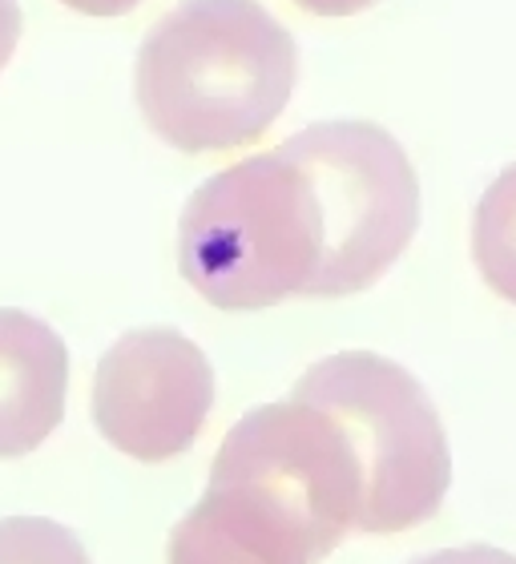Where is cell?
<instances>
[{"label":"cell","mask_w":516,"mask_h":564,"mask_svg":"<svg viewBox=\"0 0 516 564\" xmlns=\"http://www.w3.org/2000/svg\"><path fill=\"white\" fill-rule=\"evenodd\" d=\"M294 36L258 0H182L138 48L141 118L182 153L250 145L294 94Z\"/></svg>","instance_id":"obj_1"},{"label":"cell","mask_w":516,"mask_h":564,"mask_svg":"<svg viewBox=\"0 0 516 564\" xmlns=\"http://www.w3.org/2000/svg\"><path fill=\"white\" fill-rule=\"evenodd\" d=\"M178 262L190 286L223 311H258L291 294L315 299L327 235L315 186L282 141L190 194Z\"/></svg>","instance_id":"obj_2"},{"label":"cell","mask_w":516,"mask_h":564,"mask_svg":"<svg viewBox=\"0 0 516 564\" xmlns=\"http://www.w3.org/2000/svg\"><path fill=\"white\" fill-rule=\"evenodd\" d=\"M291 400L340 423L364 471L359 532H404L440 512L452 480L444 423L420 379L372 351L319 359Z\"/></svg>","instance_id":"obj_3"},{"label":"cell","mask_w":516,"mask_h":564,"mask_svg":"<svg viewBox=\"0 0 516 564\" xmlns=\"http://www.w3.org/2000/svg\"><path fill=\"white\" fill-rule=\"evenodd\" d=\"M282 150L315 186L327 262L315 299L355 294L384 279L420 223V182L408 153L376 121H319Z\"/></svg>","instance_id":"obj_4"},{"label":"cell","mask_w":516,"mask_h":564,"mask_svg":"<svg viewBox=\"0 0 516 564\" xmlns=\"http://www.w3.org/2000/svg\"><path fill=\"white\" fill-rule=\"evenodd\" d=\"M214 484H243L291 512L327 556L359 532L364 471L347 435L327 412L303 400L255 408L230 427L211 468Z\"/></svg>","instance_id":"obj_5"},{"label":"cell","mask_w":516,"mask_h":564,"mask_svg":"<svg viewBox=\"0 0 516 564\" xmlns=\"http://www.w3.org/2000/svg\"><path fill=\"white\" fill-rule=\"evenodd\" d=\"M214 408V367L170 327L129 330L97 364L94 423L129 459H174Z\"/></svg>","instance_id":"obj_6"},{"label":"cell","mask_w":516,"mask_h":564,"mask_svg":"<svg viewBox=\"0 0 516 564\" xmlns=\"http://www.w3.org/2000/svg\"><path fill=\"white\" fill-rule=\"evenodd\" d=\"M311 532L243 484H214L170 532V564H315Z\"/></svg>","instance_id":"obj_7"},{"label":"cell","mask_w":516,"mask_h":564,"mask_svg":"<svg viewBox=\"0 0 516 564\" xmlns=\"http://www.w3.org/2000/svg\"><path fill=\"white\" fill-rule=\"evenodd\" d=\"M69 351L29 311H0V459L29 456L65 415Z\"/></svg>","instance_id":"obj_8"},{"label":"cell","mask_w":516,"mask_h":564,"mask_svg":"<svg viewBox=\"0 0 516 564\" xmlns=\"http://www.w3.org/2000/svg\"><path fill=\"white\" fill-rule=\"evenodd\" d=\"M472 259L501 299L516 303V162L484 189L472 218Z\"/></svg>","instance_id":"obj_9"},{"label":"cell","mask_w":516,"mask_h":564,"mask_svg":"<svg viewBox=\"0 0 516 564\" xmlns=\"http://www.w3.org/2000/svg\"><path fill=\"white\" fill-rule=\"evenodd\" d=\"M0 564H89V556L65 524L9 517L0 520Z\"/></svg>","instance_id":"obj_10"},{"label":"cell","mask_w":516,"mask_h":564,"mask_svg":"<svg viewBox=\"0 0 516 564\" xmlns=\"http://www.w3.org/2000/svg\"><path fill=\"white\" fill-rule=\"evenodd\" d=\"M411 564H516V556L505 549H493V544H469V549H444V553L420 556Z\"/></svg>","instance_id":"obj_11"},{"label":"cell","mask_w":516,"mask_h":564,"mask_svg":"<svg viewBox=\"0 0 516 564\" xmlns=\"http://www.w3.org/2000/svg\"><path fill=\"white\" fill-rule=\"evenodd\" d=\"M17 41H21V4L17 0H0V69L9 65Z\"/></svg>","instance_id":"obj_12"},{"label":"cell","mask_w":516,"mask_h":564,"mask_svg":"<svg viewBox=\"0 0 516 564\" xmlns=\"http://www.w3.org/2000/svg\"><path fill=\"white\" fill-rule=\"evenodd\" d=\"M299 9L315 12V17H352V12L376 4V0H294Z\"/></svg>","instance_id":"obj_13"},{"label":"cell","mask_w":516,"mask_h":564,"mask_svg":"<svg viewBox=\"0 0 516 564\" xmlns=\"http://www.w3.org/2000/svg\"><path fill=\"white\" fill-rule=\"evenodd\" d=\"M61 4H69L77 12H89V17H118V12H129L133 4L141 0H61Z\"/></svg>","instance_id":"obj_14"}]
</instances>
